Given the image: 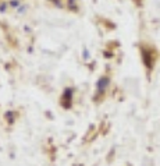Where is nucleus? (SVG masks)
Returning <instances> with one entry per match:
<instances>
[{
	"instance_id": "nucleus-2",
	"label": "nucleus",
	"mask_w": 160,
	"mask_h": 166,
	"mask_svg": "<svg viewBox=\"0 0 160 166\" xmlns=\"http://www.w3.org/2000/svg\"><path fill=\"white\" fill-rule=\"evenodd\" d=\"M107 85H109V78H107V77H102L100 80L97 81V91L103 92L105 89H106Z\"/></svg>"
},
{
	"instance_id": "nucleus-1",
	"label": "nucleus",
	"mask_w": 160,
	"mask_h": 166,
	"mask_svg": "<svg viewBox=\"0 0 160 166\" xmlns=\"http://www.w3.org/2000/svg\"><path fill=\"white\" fill-rule=\"evenodd\" d=\"M142 56H144V63L148 67H152V62H153V59H152V56H150V53L146 50V49H142Z\"/></svg>"
},
{
	"instance_id": "nucleus-3",
	"label": "nucleus",
	"mask_w": 160,
	"mask_h": 166,
	"mask_svg": "<svg viewBox=\"0 0 160 166\" xmlns=\"http://www.w3.org/2000/svg\"><path fill=\"white\" fill-rule=\"evenodd\" d=\"M11 6H13V7H17V6H18V1H11Z\"/></svg>"
}]
</instances>
